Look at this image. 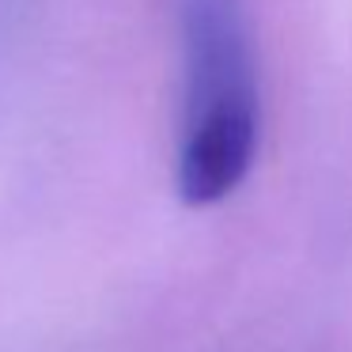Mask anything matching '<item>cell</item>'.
I'll return each mask as SVG.
<instances>
[{
  "label": "cell",
  "mask_w": 352,
  "mask_h": 352,
  "mask_svg": "<svg viewBox=\"0 0 352 352\" xmlns=\"http://www.w3.org/2000/svg\"><path fill=\"white\" fill-rule=\"evenodd\" d=\"M182 129L175 186L190 208L228 201L261 144V91L243 0H178Z\"/></svg>",
  "instance_id": "1"
}]
</instances>
